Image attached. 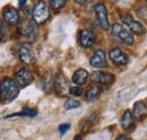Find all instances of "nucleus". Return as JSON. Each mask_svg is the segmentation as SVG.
Segmentation results:
<instances>
[{
	"instance_id": "f257e3e1",
	"label": "nucleus",
	"mask_w": 147,
	"mask_h": 140,
	"mask_svg": "<svg viewBox=\"0 0 147 140\" xmlns=\"http://www.w3.org/2000/svg\"><path fill=\"white\" fill-rule=\"evenodd\" d=\"M19 94V87L16 81L10 78H3L0 84V97L2 102H11Z\"/></svg>"
},
{
	"instance_id": "f03ea898",
	"label": "nucleus",
	"mask_w": 147,
	"mask_h": 140,
	"mask_svg": "<svg viewBox=\"0 0 147 140\" xmlns=\"http://www.w3.org/2000/svg\"><path fill=\"white\" fill-rule=\"evenodd\" d=\"M111 32H112V35L119 40L121 43L126 44V45H132L134 43V36H132V33L129 31L128 28H126L125 26H122L121 24H113L112 27H111Z\"/></svg>"
},
{
	"instance_id": "7ed1b4c3",
	"label": "nucleus",
	"mask_w": 147,
	"mask_h": 140,
	"mask_svg": "<svg viewBox=\"0 0 147 140\" xmlns=\"http://www.w3.org/2000/svg\"><path fill=\"white\" fill-rule=\"evenodd\" d=\"M49 15H50V9L47 6V3L43 1H38L32 9V17L36 24H43L44 22H47Z\"/></svg>"
},
{
	"instance_id": "20e7f679",
	"label": "nucleus",
	"mask_w": 147,
	"mask_h": 140,
	"mask_svg": "<svg viewBox=\"0 0 147 140\" xmlns=\"http://www.w3.org/2000/svg\"><path fill=\"white\" fill-rule=\"evenodd\" d=\"M20 61L25 65H32L35 62V53L30 43H22L17 49Z\"/></svg>"
},
{
	"instance_id": "39448f33",
	"label": "nucleus",
	"mask_w": 147,
	"mask_h": 140,
	"mask_svg": "<svg viewBox=\"0 0 147 140\" xmlns=\"http://www.w3.org/2000/svg\"><path fill=\"white\" fill-rule=\"evenodd\" d=\"M55 90L58 96L61 97H66L69 93H70V87H69V83L68 79L66 78V76L62 72H59L55 78Z\"/></svg>"
},
{
	"instance_id": "423d86ee",
	"label": "nucleus",
	"mask_w": 147,
	"mask_h": 140,
	"mask_svg": "<svg viewBox=\"0 0 147 140\" xmlns=\"http://www.w3.org/2000/svg\"><path fill=\"white\" fill-rule=\"evenodd\" d=\"M94 10H95V15H96L100 26L104 30H109L110 24H109V19H108V11H107L105 5L102 3V2H98V3L95 5Z\"/></svg>"
},
{
	"instance_id": "0eeeda50",
	"label": "nucleus",
	"mask_w": 147,
	"mask_h": 140,
	"mask_svg": "<svg viewBox=\"0 0 147 140\" xmlns=\"http://www.w3.org/2000/svg\"><path fill=\"white\" fill-rule=\"evenodd\" d=\"M121 20H122V23L126 26H128V28L131 31V33H134V34L136 35H143L145 33L144 26L139 22L135 20L130 15H122L121 16Z\"/></svg>"
},
{
	"instance_id": "6e6552de",
	"label": "nucleus",
	"mask_w": 147,
	"mask_h": 140,
	"mask_svg": "<svg viewBox=\"0 0 147 140\" xmlns=\"http://www.w3.org/2000/svg\"><path fill=\"white\" fill-rule=\"evenodd\" d=\"M36 23L33 22V20H30V19H26L22 26H20V32L22 35L25 36L27 40H35L37 35V27L35 25Z\"/></svg>"
},
{
	"instance_id": "1a4fd4ad",
	"label": "nucleus",
	"mask_w": 147,
	"mask_h": 140,
	"mask_svg": "<svg viewBox=\"0 0 147 140\" xmlns=\"http://www.w3.org/2000/svg\"><path fill=\"white\" fill-rule=\"evenodd\" d=\"M93 81L96 84L103 85V86H110L114 81V76L109 72H102V71H93L91 75Z\"/></svg>"
},
{
	"instance_id": "9d476101",
	"label": "nucleus",
	"mask_w": 147,
	"mask_h": 140,
	"mask_svg": "<svg viewBox=\"0 0 147 140\" xmlns=\"http://www.w3.org/2000/svg\"><path fill=\"white\" fill-rule=\"evenodd\" d=\"M109 55H110L111 61L114 65H118V66H125V65L128 63L129 61L128 55L123 52L121 49H119V48L112 49L110 52H109Z\"/></svg>"
},
{
	"instance_id": "9b49d317",
	"label": "nucleus",
	"mask_w": 147,
	"mask_h": 140,
	"mask_svg": "<svg viewBox=\"0 0 147 140\" xmlns=\"http://www.w3.org/2000/svg\"><path fill=\"white\" fill-rule=\"evenodd\" d=\"M2 19H3V22H6L7 24H9V25H11V26H15V25L18 24V22H19L18 11H17L15 8L7 7L6 9H3Z\"/></svg>"
},
{
	"instance_id": "f8f14e48",
	"label": "nucleus",
	"mask_w": 147,
	"mask_h": 140,
	"mask_svg": "<svg viewBox=\"0 0 147 140\" xmlns=\"http://www.w3.org/2000/svg\"><path fill=\"white\" fill-rule=\"evenodd\" d=\"M32 81H33V75L28 69L23 68L16 73V83L22 87L28 86Z\"/></svg>"
},
{
	"instance_id": "ddd939ff",
	"label": "nucleus",
	"mask_w": 147,
	"mask_h": 140,
	"mask_svg": "<svg viewBox=\"0 0 147 140\" xmlns=\"http://www.w3.org/2000/svg\"><path fill=\"white\" fill-rule=\"evenodd\" d=\"M90 63H91L93 68H103V67H105L107 66L105 52L103 50H97L91 58Z\"/></svg>"
},
{
	"instance_id": "4468645a",
	"label": "nucleus",
	"mask_w": 147,
	"mask_h": 140,
	"mask_svg": "<svg viewBox=\"0 0 147 140\" xmlns=\"http://www.w3.org/2000/svg\"><path fill=\"white\" fill-rule=\"evenodd\" d=\"M79 41L84 48H91L95 42V35L90 30H83L79 34Z\"/></svg>"
},
{
	"instance_id": "2eb2a0df",
	"label": "nucleus",
	"mask_w": 147,
	"mask_h": 140,
	"mask_svg": "<svg viewBox=\"0 0 147 140\" xmlns=\"http://www.w3.org/2000/svg\"><path fill=\"white\" fill-rule=\"evenodd\" d=\"M55 78L52 72L51 71H47L43 77H42V81H41V85H42V88L45 93H49L52 87H55Z\"/></svg>"
},
{
	"instance_id": "dca6fc26",
	"label": "nucleus",
	"mask_w": 147,
	"mask_h": 140,
	"mask_svg": "<svg viewBox=\"0 0 147 140\" xmlns=\"http://www.w3.org/2000/svg\"><path fill=\"white\" fill-rule=\"evenodd\" d=\"M132 115L137 120H144L147 115V108L143 102H136L134 105Z\"/></svg>"
},
{
	"instance_id": "f3484780",
	"label": "nucleus",
	"mask_w": 147,
	"mask_h": 140,
	"mask_svg": "<svg viewBox=\"0 0 147 140\" xmlns=\"http://www.w3.org/2000/svg\"><path fill=\"white\" fill-rule=\"evenodd\" d=\"M88 79V72L85 69H77L73 75V81L77 85H84Z\"/></svg>"
},
{
	"instance_id": "a211bd4d",
	"label": "nucleus",
	"mask_w": 147,
	"mask_h": 140,
	"mask_svg": "<svg viewBox=\"0 0 147 140\" xmlns=\"http://www.w3.org/2000/svg\"><path fill=\"white\" fill-rule=\"evenodd\" d=\"M101 93H102V89H101L100 86H97V85H92L91 87L88 88L87 93H86V100H87L88 102H93V101H95V100H97V98L100 97Z\"/></svg>"
},
{
	"instance_id": "6ab92c4d",
	"label": "nucleus",
	"mask_w": 147,
	"mask_h": 140,
	"mask_svg": "<svg viewBox=\"0 0 147 140\" xmlns=\"http://www.w3.org/2000/svg\"><path fill=\"white\" fill-rule=\"evenodd\" d=\"M134 122V115L130 111H126L121 116V127L123 130H127Z\"/></svg>"
},
{
	"instance_id": "aec40b11",
	"label": "nucleus",
	"mask_w": 147,
	"mask_h": 140,
	"mask_svg": "<svg viewBox=\"0 0 147 140\" xmlns=\"http://www.w3.org/2000/svg\"><path fill=\"white\" fill-rule=\"evenodd\" d=\"M30 116V118H35L37 115V111L36 110H33V108H30V107H25L20 113H17V114H14V115H8L7 118H10V116Z\"/></svg>"
},
{
	"instance_id": "412c9836",
	"label": "nucleus",
	"mask_w": 147,
	"mask_h": 140,
	"mask_svg": "<svg viewBox=\"0 0 147 140\" xmlns=\"http://www.w3.org/2000/svg\"><path fill=\"white\" fill-rule=\"evenodd\" d=\"M79 106H80V102H78L77 100H74V98H68L65 102L66 110H75V108H78Z\"/></svg>"
},
{
	"instance_id": "4be33fe9",
	"label": "nucleus",
	"mask_w": 147,
	"mask_h": 140,
	"mask_svg": "<svg viewBox=\"0 0 147 140\" xmlns=\"http://www.w3.org/2000/svg\"><path fill=\"white\" fill-rule=\"evenodd\" d=\"M66 3H67L66 0H52V1L50 2V6H51L55 10H59V9L63 8Z\"/></svg>"
},
{
	"instance_id": "5701e85b",
	"label": "nucleus",
	"mask_w": 147,
	"mask_h": 140,
	"mask_svg": "<svg viewBox=\"0 0 147 140\" xmlns=\"http://www.w3.org/2000/svg\"><path fill=\"white\" fill-rule=\"evenodd\" d=\"M70 94L74 96H80L83 94V89H82V87H78V86L71 87L70 88Z\"/></svg>"
},
{
	"instance_id": "b1692460",
	"label": "nucleus",
	"mask_w": 147,
	"mask_h": 140,
	"mask_svg": "<svg viewBox=\"0 0 147 140\" xmlns=\"http://www.w3.org/2000/svg\"><path fill=\"white\" fill-rule=\"evenodd\" d=\"M69 129H70V124L69 123H63V124L59 125V132H60V135H65Z\"/></svg>"
},
{
	"instance_id": "393cba45",
	"label": "nucleus",
	"mask_w": 147,
	"mask_h": 140,
	"mask_svg": "<svg viewBox=\"0 0 147 140\" xmlns=\"http://www.w3.org/2000/svg\"><path fill=\"white\" fill-rule=\"evenodd\" d=\"M6 35H7V33H5V22H3V19H1V42L5 41Z\"/></svg>"
},
{
	"instance_id": "a878e982",
	"label": "nucleus",
	"mask_w": 147,
	"mask_h": 140,
	"mask_svg": "<svg viewBox=\"0 0 147 140\" xmlns=\"http://www.w3.org/2000/svg\"><path fill=\"white\" fill-rule=\"evenodd\" d=\"M118 140H130L128 138V137H126V136H120L119 138H118Z\"/></svg>"
},
{
	"instance_id": "bb28decb",
	"label": "nucleus",
	"mask_w": 147,
	"mask_h": 140,
	"mask_svg": "<svg viewBox=\"0 0 147 140\" xmlns=\"http://www.w3.org/2000/svg\"><path fill=\"white\" fill-rule=\"evenodd\" d=\"M73 140H82V136H79V135H77V136H75L74 137Z\"/></svg>"
},
{
	"instance_id": "cd10ccee",
	"label": "nucleus",
	"mask_w": 147,
	"mask_h": 140,
	"mask_svg": "<svg viewBox=\"0 0 147 140\" xmlns=\"http://www.w3.org/2000/svg\"><path fill=\"white\" fill-rule=\"evenodd\" d=\"M25 3H26V1H19V7L22 8V7H23ZM22 9H23V8H22Z\"/></svg>"
},
{
	"instance_id": "c85d7f7f",
	"label": "nucleus",
	"mask_w": 147,
	"mask_h": 140,
	"mask_svg": "<svg viewBox=\"0 0 147 140\" xmlns=\"http://www.w3.org/2000/svg\"><path fill=\"white\" fill-rule=\"evenodd\" d=\"M76 2H77V3H79V5H84L86 1H76Z\"/></svg>"
}]
</instances>
